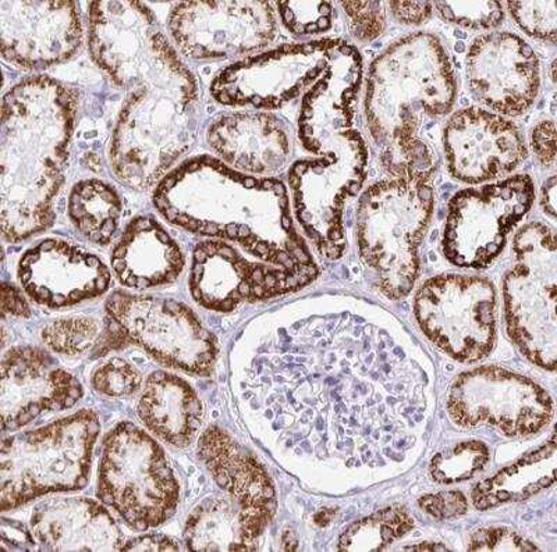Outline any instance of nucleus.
Masks as SVG:
<instances>
[{"mask_svg": "<svg viewBox=\"0 0 557 552\" xmlns=\"http://www.w3.org/2000/svg\"><path fill=\"white\" fill-rule=\"evenodd\" d=\"M420 504L422 506V509H430V506H434V505H437L440 506V497H435V495H425L424 499H421L420 500Z\"/></svg>", "mask_w": 557, "mask_h": 552, "instance_id": "nucleus-39", "label": "nucleus"}, {"mask_svg": "<svg viewBox=\"0 0 557 552\" xmlns=\"http://www.w3.org/2000/svg\"><path fill=\"white\" fill-rule=\"evenodd\" d=\"M511 16L531 37L556 42V2H509Z\"/></svg>", "mask_w": 557, "mask_h": 552, "instance_id": "nucleus-29", "label": "nucleus"}, {"mask_svg": "<svg viewBox=\"0 0 557 552\" xmlns=\"http://www.w3.org/2000/svg\"><path fill=\"white\" fill-rule=\"evenodd\" d=\"M531 147L536 159L546 167L556 163V127L552 121H544L531 133Z\"/></svg>", "mask_w": 557, "mask_h": 552, "instance_id": "nucleus-32", "label": "nucleus"}, {"mask_svg": "<svg viewBox=\"0 0 557 552\" xmlns=\"http://www.w3.org/2000/svg\"><path fill=\"white\" fill-rule=\"evenodd\" d=\"M333 515H335V511L333 510L321 511L320 514L315 516V524L320 526H325L330 524V520L332 519Z\"/></svg>", "mask_w": 557, "mask_h": 552, "instance_id": "nucleus-38", "label": "nucleus"}, {"mask_svg": "<svg viewBox=\"0 0 557 552\" xmlns=\"http://www.w3.org/2000/svg\"><path fill=\"white\" fill-rule=\"evenodd\" d=\"M82 43L77 3L0 2V47L14 66L39 70L67 62Z\"/></svg>", "mask_w": 557, "mask_h": 552, "instance_id": "nucleus-14", "label": "nucleus"}, {"mask_svg": "<svg viewBox=\"0 0 557 552\" xmlns=\"http://www.w3.org/2000/svg\"><path fill=\"white\" fill-rule=\"evenodd\" d=\"M112 268L123 286L147 290L176 281L184 256L156 218L141 216L134 218L114 248Z\"/></svg>", "mask_w": 557, "mask_h": 552, "instance_id": "nucleus-22", "label": "nucleus"}, {"mask_svg": "<svg viewBox=\"0 0 557 552\" xmlns=\"http://www.w3.org/2000/svg\"><path fill=\"white\" fill-rule=\"evenodd\" d=\"M77 111L76 91L51 77L24 79L4 96L0 134L4 240L24 241L52 226Z\"/></svg>", "mask_w": 557, "mask_h": 552, "instance_id": "nucleus-3", "label": "nucleus"}, {"mask_svg": "<svg viewBox=\"0 0 557 552\" xmlns=\"http://www.w3.org/2000/svg\"><path fill=\"white\" fill-rule=\"evenodd\" d=\"M169 29L186 57L219 61L268 47L277 23L268 2H186L174 4Z\"/></svg>", "mask_w": 557, "mask_h": 552, "instance_id": "nucleus-12", "label": "nucleus"}, {"mask_svg": "<svg viewBox=\"0 0 557 552\" xmlns=\"http://www.w3.org/2000/svg\"><path fill=\"white\" fill-rule=\"evenodd\" d=\"M99 430L98 416L82 411L42 429L4 439L0 455L2 511L16 510L51 492L84 489Z\"/></svg>", "mask_w": 557, "mask_h": 552, "instance_id": "nucleus-6", "label": "nucleus"}, {"mask_svg": "<svg viewBox=\"0 0 557 552\" xmlns=\"http://www.w3.org/2000/svg\"><path fill=\"white\" fill-rule=\"evenodd\" d=\"M434 213V188L425 178H389L362 193L357 237L362 260L381 275V288L397 300L411 291L417 250Z\"/></svg>", "mask_w": 557, "mask_h": 552, "instance_id": "nucleus-5", "label": "nucleus"}, {"mask_svg": "<svg viewBox=\"0 0 557 552\" xmlns=\"http://www.w3.org/2000/svg\"><path fill=\"white\" fill-rule=\"evenodd\" d=\"M67 212L70 221L84 237L107 246L121 223L123 203L109 184L86 180L74 186Z\"/></svg>", "mask_w": 557, "mask_h": 552, "instance_id": "nucleus-25", "label": "nucleus"}, {"mask_svg": "<svg viewBox=\"0 0 557 552\" xmlns=\"http://www.w3.org/2000/svg\"><path fill=\"white\" fill-rule=\"evenodd\" d=\"M387 7L392 9L395 17L407 26H418L425 23L431 17L434 3L431 2H389Z\"/></svg>", "mask_w": 557, "mask_h": 552, "instance_id": "nucleus-33", "label": "nucleus"}, {"mask_svg": "<svg viewBox=\"0 0 557 552\" xmlns=\"http://www.w3.org/2000/svg\"><path fill=\"white\" fill-rule=\"evenodd\" d=\"M456 78L435 35L400 39L371 64L366 114L383 168L395 178L434 174V148L425 133L455 106Z\"/></svg>", "mask_w": 557, "mask_h": 552, "instance_id": "nucleus-4", "label": "nucleus"}, {"mask_svg": "<svg viewBox=\"0 0 557 552\" xmlns=\"http://www.w3.org/2000/svg\"><path fill=\"white\" fill-rule=\"evenodd\" d=\"M198 455L219 489L242 511L244 534L256 540L276 511L275 489L263 467L216 426L208 427Z\"/></svg>", "mask_w": 557, "mask_h": 552, "instance_id": "nucleus-19", "label": "nucleus"}, {"mask_svg": "<svg viewBox=\"0 0 557 552\" xmlns=\"http://www.w3.org/2000/svg\"><path fill=\"white\" fill-rule=\"evenodd\" d=\"M302 146L323 156L292 167L290 187L298 222L318 250L337 260L342 255L343 209L366 180L367 148L360 134L346 130L308 139Z\"/></svg>", "mask_w": 557, "mask_h": 552, "instance_id": "nucleus-8", "label": "nucleus"}, {"mask_svg": "<svg viewBox=\"0 0 557 552\" xmlns=\"http://www.w3.org/2000/svg\"><path fill=\"white\" fill-rule=\"evenodd\" d=\"M343 45L325 39L248 58L218 74L212 97L225 106L282 108L320 81Z\"/></svg>", "mask_w": 557, "mask_h": 552, "instance_id": "nucleus-11", "label": "nucleus"}, {"mask_svg": "<svg viewBox=\"0 0 557 552\" xmlns=\"http://www.w3.org/2000/svg\"><path fill=\"white\" fill-rule=\"evenodd\" d=\"M535 199L529 176H515L451 198L444 251L459 267L484 268L499 255L507 234L529 213Z\"/></svg>", "mask_w": 557, "mask_h": 552, "instance_id": "nucleus-10", "label": "nucleus"}, {"mask_svg": "<svg viewBox=\"0 0 557 552\" xmlns=\"http://www.w3.org/2000/svg\"><path fill=\"white\" fill-rule=\"evenodd\" d=\"M276 7L287 29L301 37L330 32L335 18L330 2H278Z\"/></svg>", "mask_w": 557, "mask_h": 552, "instance_id": "nucleus-27", "label": "nucleus"}, {"mask_svg": "<svg viewBox=\"0 0 557 552\" xmlns=\"http://www.w3.org/2000/svg\"><path fill=\"white\" fill-rule=\"evenodd\" d=\"M18 277L35 302L52 310L102 296L112 280L98 256L61 240H45L24 253Z\"/></svg>", "mask_w": 557, "mask_h": 552, "instance_id": "nucleus-18", "label": "nucleus"}, {"mask_svg": "<svg viewBox=\"0 0 557 552\" xmlns=\"http://www.w3.org/2000/svg\"><path fill=\"white\" fill-rule=\"evenodd\" d=\"M283 545H285L286 551L297 550V539L292 530H286L285 535H283Z\"/></svg>", "mask_w": 557, "mask_h": 552, "instance_id": "nucleus-37", "label": "nucleus"}, {"mask_svg": "<svg viewBox=\"0 0 557 552\" xmlns=\"http://www.w3.org/2000/svg\"><path fill=\"white\" fill-rule=\"evenodd\" d=\"M446 22L472 29H491L504 23V8L497 2H436Z\"/></svg>", "mask_w": 557, "mask_h": 552, "instance_id": "nucleus-28", "label": "nucleus"}, {"mask_svg": "<svg viewBox=\"0 0 557 552\" xmlns=\"http://www.w3.org/2000/svg\"><path fill=\"white\" fill-rule=\"evenodd\" d=\"M88 47L94 62L126 92L109 148L112 172L127 187L148 190L196 142V78L141 2L89 4Z\"/></svg>", "mask_w": 557, "mask_h": 552, "instance_id": "nucleus-1", "label": "nucleus"}, {"mask_svg": "<svg viewBox=\"0 0 557 552\" xmlns=\"http://www.w3.org/2000/svg\"><path fill=\"white\" fill-rule=\"evenodd\" d=\"M444 148L451 176L469 184L507 176L529 155L516 124L479 108L453 114L445 127Z\"/></svg>", "mask_w": 557, "mask_h": 552, "instance_id": "nucleus-15", "label": "nucleus"}, {"mask_svg": "<svg viewBox=\"0 0 557 552\" xmlns=\"http://www.w3.org/2000/svg\"><path fill=\"white\" fill-rule=\"evenodd\" d=\"M98 497L133 529L146 531L172 518L181 490L161 447L123 422L104 437Z\"/></svg>", "mask_w": 557, "mask_h": 552, "instance_id": "nucleus-9", "label": "nucleus"}, {"mask_svg": "<svg viewBox=\"0 0 557 552\" xmlns=\"http://www.w3.org/2000/svg\"><path fill=\"white\" fill-rule=\"evenodd\" d=\"M2 312L3 317L9 315L28 317L29 306L26 300H24L22 291H18L16 287L3 285L2 288Z\"/></svg>", "mask_w": 557, "mask_h": 552, "instance_id": "nucleus-35", "label": "nucleus"}, {"mask_svg": "<svg viewBox=\"0 0 557 552\" xmlns=\"http://www.w3.org/2000/svg\"><path fill=\"white\" fill-rule=\"evenodd\" d=\"M99 327L89 317H70L51 323L42 330V340L52 351L63 355H78L97 344Z\"/></svg>", "mask_w": 557, "mask_h": 552, "instance_id": "nucleus-26", "label": "nucleus"}, {"mask_svg": "<svg viewBox=\"0 0 557 552\" xmlns=\"http://www.w3.org/2000/svg\"><path fill=\"white\" fill-rule=\"evenodd\" d=\"M475 499V506L480 511H485L487 509H491L490 501H487L485 495L474 497Z\"/></svg>", "mask_w": 557, "mask_h": 552, "instance_id": "nucleus-40", "label": "nucleus"}, {"mask_svg": "<svg viewBox=\"0 0 557 552\" xmlns=\"http://www.w3.org/2000/svg\"><path fill=\"white\" fill-rule=\"evenodd\" d=\"M209 147L222 162L248 176H268L286 167L292 156L287 127L267 113H236L208 128Z\"/></svg>", "mask_w": 557, "mask_h": 552, "instance_id": "nucleus-20", "label": "nucleus"}, {"mask_svg": "<svg viewBox=\"0 0 557 552\" xmlns=\"http://www.w3.org/2000/svg\"><path fill=\"white\" fill-rule=\"evenodd\" d=\"M302 287L300 278L248 262L225 241L202 242L194 252L190 290L207 310L231 312L243 301L268 300Z\"/></svg>", "mask_w": 557, "mask_h": 552, "instance_id": "nucleus-16", "label": "nucleus"}, {"mask_svg": "<svg viewBox=\"0 0 557 552\" xmlns=\"http://www.w3.org/2000/svg\"><path fill=\"white\" fill-rule=\"evenodd\" d=\"M138 415L163 441L186 449L201 429L203 411L187 381L165 372H156L147 380Z\"/></svg>", "mask_w": 557, "mask_h": 552, "instance_id": "nucleus-23", "label": "nucleus"}, {"mask_svg": "<svg viewBox=\"0 0 557 552\" xmlns=\"http://www.w3.org/2000/svg\"><path fill=\"white\" fill-rule=\"evenodd\" d=\"M556 176H552L549 180L544 184L541 193L542 208H544L546 215L552 218L556 217Z\"/></svg>", "mask_w": 557, "mask_h": 552, "instance_id": "nucleus-36", "label": "nucleus"}, {"mask_svg": "<svg viewBox=\"0 0 557 552\" xmlns=\"http://www.w3.org/2000/svg\"><path fill=\"white\" fill-rule=\"evenodd\" d=\"M181 547L176 541L169 539L166 536L148 535L139 536L136 539L127 541L123 544L122 551H178Z\"/></svg>", "mask_w": 557, "mask_h": 552, "instance_id": "nucleus-34", "label": "nucleus"}, {"mask_svg": "<svg viewBox=\"0 0 557 552\" xmlns=\"http://www.w3.org/2000/svg\"><path fill=\"white\" fill-rule=\"evenodd\" d=\"M128 344L143 347L163 365L197 375H209L218 355L215 337L183 303L116 292L107 302L94 356Z\"/></svg>", "mask_w": 557, "mask_h": 552, "instance_id": "nucleus-7", "label": "nucleus"}, {"mask_svg": "<svg viewBox=\"0 0 557 552\" xmlns=\"http://www.w3.org/2000/svg\"><path fill=\"white\" fill-rule=\"evenodd\" d=\"M83 394L76 377L61 369L48 352L13 348L2 361V430H17L47 411L69 410Z\"/></svg>", "mask_w": 557, "mask_h": 552, "instance_id": "nucleus-17", "label": "nucleus"}, {"mask_svg": "<svg viewBox=\"0 0 557 552\" xmlns=\"http://www.w3.org/2000/svg\"><path fill=\"white\" fill-rule=\"evenodd\" d=\"M466 64L472 96L504 116H521L539 97V58L534 49L515 34L490 33L476 38Z\"/></svg>", "mask_w": 557, "mask_h": 552, "instance_id": "nucleus-13", "label": "nucleus"}, {"mask_svg": "<svg viewBox=\"0 0 557 552\" xmlns=\"http://www.w3.org/2000/svg\"><path fill=\"white\" fill-rule=\"evenodd\" d=\"M347 14L351 34L361 42H370L380 37L385 29V3L382 2H342Z\"/></svg>", "mask_w": 557, "mask_h": 552, "instance_id": "nucleus-31", "label": "nucleus"}, {"mask_svg": "<svg viewBox=\"0 0 557 552\" xmlns=\"http://www.w3.org/2000/svg\"><path fill=\"white\" fill-rule=\"evenodd\" d=\"M143 385V377L136 367L126 361L113 357L94 373L92 386L109 397L132 396Z\"/></svg>", "mask_w": 557, "mask_h": 552, "instance_id": "nucleus-30", "label": "nucleus"}, {"mask_svg": "<svg viewBox=\"0 0 557 552\" xmlns=\"http://www.w3.org/2000/svg\"><path fill=\"white\" fill-rule=\"evenodd\" d=\"M432 551H447V549L444 545L432 544Z\"/></svg>", "mask_w": 557, "mask_h": 552, "instance_id": "nucleus-41", "label": "nucleus"}, {"mask_svg": "<svg viewBox=\"0 0 557 552\" xmlns=\"http://www.w3.org/2000/svg\"><path fill=\"white\" fill-rule=\"evenodd\" d=\"M37 545L48 551H119L121 530L109 512L87 499H54L39 504L32 516Z\"/></svg>", "mask_w": 557, "mask_h": 552, "instance_id": "nucleus-21", "label": "nucleus"}, {"mask_svg": "<svg viewBox=\"0 0 557 552\" xmlns=\"http://www.w3.org/2000/svg\"><path fill=\"white\" fill-rule=\"evenodd\" d=\"M184 539L193 551H256L244 534L242 511L231 500L208 499L188 516Z\"/></svg>", "mask_w": 557, "mask_h": 552, "instance_id": "nucleus-24", "label": "nucleus"}, {"mask_svg": "<svg viewBox=\"0 0 557 552\" xmlns=\"http://www.w3.org/2000/svg\"><path fill=\"white\" fill-rule=\"evenodd\" d=\"M153 203L172 225L240 243L251 255L300 278L305 287L318 276L293 225L287 188L275 178L248 176L201 155L169 172L158 183Z\"/></svg>", "mask_w": 557, "mask_h": 552, "instance_id": "nucleus-2", "label": "nucleus"}]
</instances>
